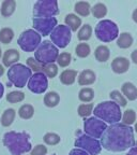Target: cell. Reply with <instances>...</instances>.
<instances>
[{"mask_svg":"<svg viewBox=\"0 0 137 155\" xmlns=\"http://www.w3.org/2000/svg\"><path fill=\"white\" fill-rule=\"evenodd\" d=\"M78 98L83 102H90L94 98V91L90 87H84L79 91Z\"/></svg>","mask_w":137,"mask_h":155,"instance_id":"cell-31","label":"cell"},{"mask_svg":"<svg viewBox=\"0 0 137 155\" xmlns=\"http://www.w3.org/2000/svg\"><path fill=\"white\" fill-rule=\"evenodd\" d=\"M14 38V31L12 28L10 27H5V28L0 29V42L3 44H9L12 42Z\"/></svg>","mask_w":137,"mask_h":155,"instance_id":"cell-27","label":"cell"},{"mask_svg":"<svg viewBox=\"0 0 137 155\" xmlns=\"http://www.w3.org/2000/svg\"><path fill=\"white\" fill-rule=\"evenodd\" d=\"M121 92L125 99L131 100V101L137 99V88L133 83L125 82L121 87Z\"/></svg>","mask_w":137,"mask_h":155,"instance_id":"cell-17","label":"cell"},{"mask_svg":"<svg viewBox=\"0 0 137 155\" xmlns=\"http://www.w3.org/2000/svg\"><path fill=\"white\" fill-rule=\"evenodd\" d=\"M51 42L58 48H64L70 43L72 38V31L65 25H57L51 32Z\"/></svg>","mask_w":137,"mask_h":155,"instance_id":"cell-9","label":"cell"},{"mask_svg":"<svg viewBox=\"0 0 137 155\" xmlns=\"http://www.w3.org/2000/svg\"><path fill=\"white\" fill-rule=\"evenodd\" d=\"M109 96H111V101L117 104L119 107H125L126 104H128V101H126V99L124 98V96H123L119 91H113V92H111Z\"/></svg>","mask_w":137,"mask_h":155,"instance_id":"cell-32","label":"cell"},{"mask_svg":"<svg viewBox=\"0 0 137 155\" xmlns=\"http://www.w3.org/2000/svg\"><path fill=\"white\" fill-rule=\"evenodd\" d=\"M91 13L96 18H103L107 14V8L104 3H96L91 8Z\"/></svg>","mask_w":137,"mask_h":155,"instance_id":"cell-30","label":"cell"},{"mask_svg":"<svg viewBox=\"0 0 137 155\" xmlns=\"http://www.w3.org/2000/svg\"><path fill=\"white\" fill-rule=\"evenodd\" d=\"M16 10V1L15 0H5L1 3L0 12L3 17H10L14 14Z\"/></svg>","mask_w":137,"mask_h":155,"instance_id":"cell-19","label":"cell"},{"mask_svg":"<svg viewBox=\"0 0 137 155\" xmlns=\"http://www.w3.org/2000/svg\"><path fill=\"white\" fill-rule=\"evenodd\" d=\"M33 28L40 36H48L51 35L55 27L57 26L58 22L56 17H47V18H41V17H33L32 19Z\"/></svg>","mask_w":137,"mask_h":155,"instance_id":"cell-12","label":"cell"},{"mask_svg":"<svg viewBox=\"0 0 137 155\" xmlns=\"http://www.w3.org/2000/svg\"><path fill=\"white\" fill-rule=\"evenodd\" d=\"M42 72L46 75V78L53 79L58 74V66L55 64H48V65L43 66V71Z\"/></svg>","mask_w":137,"mask_h":155,"instance_id":"cell-37","label":"cell"},{"mask_svg":"<svg viewBox=\"0 0 137 155\" xmlns=\"http://www.w3.org/2000/svg\"><path fill=\"white\" fill-rule=\"evenodd\" d=\"M3 144L12 155H24L32 150L30 137L26 133L8 131L3 135Z\"/></svg>","mask_w":137,"mask_h":155,"instance_id":"cell-2","label":"cell"},{"mask_svg":"<svg viewBox=\"0 0 137 155\" xmlns=\"http://www.w3.org/2000/svg\"><path fill=\"white\" fill-rule=\"evenodd\" d=\"M3 94H5V86L2 85V83L0 82V99L2 98Z\"/></svg>","mask_w":137,"mask_h":155,"instance_id":"cell-44","label":"cell"},{"mask_svg":"<svg viewBox=\"0 0 137 155\" xmlns=\"http://www.w3.org/2000/svg\"><path fill=\"white\" fill-rule=\"evenodd\" d=\"M59 13L58 2L56 0H39L33 5V16L47 18L54 17Z\"/></svg>","mask_w":137,"mask_h":155,"instance_id":"cell-8","label":"cell"},{"mask_svg":"<svg viewBox=\"0 0 137 155\" xmlns=\"http://www.w3.org/2000/svg\"><path fill=\"white\" fill-rule=\"evenodd\" d=\"M118 35V26L109 19H103L95 27V36L102 42H111Z\"/></svg>","mask_w":137,"mask_h":155,"instance_id":"cell-6","label":"cell"},{"mask_svg":"<svg viewBox=\"0 0 137 155\" xmlns=\"http://www.w3.org/2000/svg\"><path fill=\"white\" fill-rule=\"evenodd\" d=\"M64 23L65 26H67L71 29V31H77V29H79L82 27V19L78 17L76 14L70 13L64 17Z\"/></svg>","mask_w":137,"mask_h":155,"instance_id":"cell-18","label":"cell"},{"mask_svg":"<svg viewBox=\"0 0 137 155\" xmlns=\"http://www.w3.org/2000/svg\"><path fill=\"white\" fill-rule=\"evenodd\" d=\"M77 77V71L76 70H71V69H67V70L62 71L60 74V82L64 85H72L75 82Z\"/></svg>","mask_w":137,"mask_h":155,"instance_id":"cell-21","label":"cell"},{"mask_svg":"<svg viewBox=\"0 0 137 155\" xmlns=\"http://www.w3.org/2000/svg\"><path fill=\"white\" fill-rule=\"evenodd\" d=\"M93 112V104H83L78 107V114L82 117H88Z\"/></svg>","mask_w":137,"mask_h":155,"instance_id":"cell-38","label":"cell"},{"mask_svg":"<svg viewBox=\"0 0 137 155\" xmlns=\"http://www.w3.org/2000/svg\"><path fill=\"white\" fill-rule=\"evenodd\" d=\"M34 114V108L29 104H23L18 109V115L23 120H30Z\"/></svg>","mask_w":137,"mask_h":155,"instance_id":"cell-26","label":"cell"},{"mask_svg":"<svg viewBox=\"0 0 137 155\" xmlns=\"http://www.w3.org/2000/svg\"><path fill=\"white\" fill-rule=\"evenodd\" d=\"M95 73L92 70L89 69H86V70H83L82 72L78 75V84L82 85V86H87V85H91L95 82Z\"/></svg>","mask_w":137,"mask_h":155,"instance_id":"cell-16","label":"cell"},{"mask_svg":"<svg viewBox=\"0 0 137 155\" xmlns=\"http://www.w3.org/2000/svg\"><path fill=\"white\" fill-rule=\"evenodd\" d=\"M101 147L111 152H123L134 148V133L131 126L122 123L111 124L101 136Z\"/></svg>","mask_w":137,"mask_h":155,"instance_id":"cell-1","label":"cell"},{"mask_svg":"<svg viewBox=\"0 0 137 155\" xmlns=\"http://www.w3.org/2000/svg\"><path fill=\"white\" fill-rule=\"evenodd\" d=\"M47 154V148L44 144H38L36 145L31 151L30 155H46Z\"/></svg>","mask_w":137,"mask_h":155,"instance_id":"cell-40","label":"cell"},{"mask_svg":"<svg viewBox=\"0 0 137 155\" xmlns=\"http://www.w3.org/2000/svg\"><path fill=\"white\" fill-rule=\"evenodd\" d=\"M132 18L133 21H134L135 23L137 24V9H135L134 11H133V14H132Z\"/></svg>","mask_w":137,"mask_h":155,"instance_id":"cell-45","label":"cell"},{"mask_svg":"<svg viewBox=\"0 0 137 155\" xmlns=\"http://www.w3.org/2000/svg\"><path fill=\"white\" fill-rule=\"evenodd\" d=\"M43 66L44 65L38 63V61L34 59V57H29L28 59H27V67L30 68V70L31 71L33 70L34 73L36 72H42V71H43Z\"/></svg>","mask_w":137,"mask_h":155,"instance_id":"cell-39","label":"cell"},{"mask_svg":"<svg viewBox=\"0 0 137 155\" xmlns=\"http://www.w3.org/2000/svg\"><path fill=\"white\" fill-rule=\"evenodd\" d=\"M135 131L137 133V122H136V124H135Z\"/></svg>","mask_w":137,"mask_h":155,"instance_id":"cell-48","label":"cell"},{"mask_svg":"<svg viewBox=\"0 0 137 155\" xmlns=\"http://www.w3.org/2000/svg\"><path fill=\"white\" fill-rule=\"evenodd\" d=\"M5 67H3V65L0 64V77H2V75L5 74Z\"/></svg>","mask_w":137,"mask_h":155,"instance_id":"cell-46","label":"cell"},{"mask_svg":"<svg viewBox=\"0 0 137 155\" xmlns=\"http://www.w3.org/2000/svg\"><path fill=\"white\" fill-rule=\"evenodd\" d=\"M42 38L34 29H27L19 36L17 43L24 52H33L41 44Z\"/></svg>","mask_w":137,"mask_h":155,"instance_id":"cell-7","label":"cell"},{"mask_svg":"<svg viewBox=\"0 0 137 155\" xmlns=\"http://www.w3.org/2000/svg\"><path fill=\"white\" fill-rule=\"evenodd\" d=\"M107 128V124L96 117H88L84 121V130L87 136L92 138H101V136Z\"/></svg>","mask_w":137,"mask_h":155,"instance_id":"cell-11","label":"cell"},{"mask_svg":"<svg viewBox=\"0 0 137 155\" xmlns=\"http://www.w3.org/2000/svg\"><path fill=\"white\" fill-rule=\"evenodd\" d=\"M2 57V50H1V48H0V58Z\"/></svg>","mask_w":137,"mask_h":155,"instance_id":"cell-47","label":"cell"},{"mask_svg":"<svg viewBox=\"0 0 137 155\" xmlns=\"http://www.w3.org/2000/svg\"><path fill=\"white\" fill-rule=\"evenodd\" d=\"M92 113H94L96 119L101 120L104 123H109L111 125L119 123L122 116L120 107L111 100L99 104L94 108V111Z\"/></svg>","mask_w":137,"mask_h":155,"instance_id":"cell-3","label":"cell"},{"mask_svg":"<svg viewBox=\"0 0 137 155\" xmlns=\"http://www.w3.org/2000/svg\"><path fill=\"white\" fill-rule=\"evenodd\" d=\"M69 155H89L88 153L86 152V151L82 150V149H73V150H71V152L69 153Z\"/></svg>","mask_w":137,"mask_h":155,"instance_id":"cell-41","label":"cell"},{"mask_svg":"<svg viewBox=\"0 0 137 155\" xmlns=\"http://www.w3.org/2000/svg\"><path fill=\"white\" fill-rule=\"evenodd\" d=\"M59 55V50L55 46L51 41L45 40L41 42L38 48L34 52V59L42 65H48V64H55Z\"/></svg>","mask_w":137,"mask_h":155,"instance_id":"cell-5","label":"cell"},{"mask_svg":"<svg viewBox=\"0 0 137 155\" xmlns=\"http://www.w3.org/2000/svg\"><path fill=\"white\" fill-rule=\"evenodd\" d=\"M32 71L24 64H15L11 66L8 70V79L10 84H13L18 88H23L26 86L29 79L31 78Z\"/></svg>","mask_w":137,"mask_h":155,"instance_id":"cell-4","label":"cell"},{"mask_svg":"<svg viewBox=\"0 0 137 155\" xmlns=\"http://www.w3.org/2000/svg\"><path fill=\"white\" fill-rule=\"evenodd\" d=\"M29 91L34 94H43L48 87V80L46 75L42 72H36L31 75L27 83Z\"/></svg>","mask_w":137,"mask_h":155,"instance_id":"cell-13","label":"cell"},{"mask_svg":"<svg viewBox=\"0 0 137 155\" xmlns=\"http://www.w3.org/2000/svg\"><path fill=\"white\" fill-rule=\"evenodd\" d=\"M60 102V95L57 92H48L44 96V104L48 108H55Z\"/></svg>","mask_w":137,"mask_h":155,"instance_id":"cell-22","label":"cell"},{"mask_svg":"<svg viewBox=\"0 0 137 155\" xmlns=\"http://www.w3.org/2000/svg\"><path fill=\"white\" fill-rule=\"evenodd\" d=\"M75 12L77 13L80 16H88L91 12V7H90L89 2H86V1H78V2L75 3L74 7Z\"/></svg>","mask_w":137,"mask_h":155,"instance_id":"cell-25","label":"cell"},{"mask_svg":"<svg viewBox=\"0 0 137 155\" xmlns=\"http://www.w3.org/2000/svg\"><path fill=\"white\" fill-rule=\"evenodd\" d=\"M15 117H16V111L13 108H9L3 111L1 119H0V123L3 127H10L14 122Z\"/></svg>","mask_w":137,"mask_h":155,"instance_id":"cell-20","label":"cell"},{"mask_svg":"<svg viewBox=\"0 0 137 155\" xmlns=\"http://www.w3.org/2000/svg\"><path fill=\"white\" fill-rule=\"evenodd\" d=\"M92 35V27L89 24H86L82 26L77 32V38L79 41H88L91 38Z\"/></svg>","mask_w":137,"mask_h":155,"instance_id":"cell-28","label":"cell"},{"mask_svg":"<svg viewBox=\"0 0 137 155\" xmlns=\"http://www.w3.org/2000/svg\"><path fill=\"white\" fill-rule=\"evenodd\" d=\"M5 99L10 104H18L25 99V94L20 91H13L5 96Z\"/></svg>","mask_w":137,"mask_h":155,"instance_id":"cell-29","label":"cell"},{"mask_svg":"<svg viewBox=\"0 0 137 155\" xmlns=\"http://www.w3.org/2000/svg\"><path fill=\"white\" fill-rule=\"evenodd\" d=\"M130 68V61L125 57H116L111 61V69L115 73L122 74L125 73Z\"/></svg>","mask_w":137,"mask_h":155,"instance_id":"cell-14","label":"cell"},{"mask_svg":"<svg viewBox=\"0 0 137 155\" xmlns=\"http://www.w3.org/2000/svg\"><path fill=\"white\" fill-rule=\"evenodd\" d=\"M135 145H136V148H137V141H135Z\"/></svg>","mask_w":137,"mask_h":155,"instance_id":"cell-49","label":"cell"},{"mask_svg":"<svg viewBox=\"0 0 137 155\" xmlns=\"http://www.w3.org/2000/svg\"><path fill=\"white\" fill-rule=\"evenodd\" d=\"M131 59L133 61V63L137 65V50H134L131 54Z\"/></svg>","mask_w":137,"mask_h":155,"instance_id":"cell-42","label":"cell"},{"mask_svg":"<svg viewBox=\"0 0 137 155\" xmlns=\"http://www.w3.org/2000/svg\"><path fill=\"white\" fill-rule=\"evenodd\" d=\"M121 119H122V124L130 126L132 124H134L135 121H136V113H135L134 110L129 109L126 111H124L123 115L121 116Z\"/></svg>","mask_w":137,"mask_h":155,"instance_id":"cell-33","label":"cell"},{"mask_svg":"<svg viewBox=\"0 0 137 155\" xmlns=\"http://www.w3.org/2000/svg\"><path fill=\"white\" fill-rule=\"evenodd\" d=\"M19 58H20V55H19V52L17 50H15V48H9L2 55L3 67L10 68L11 66L17 64V61H19Z\"/></svg>","mask_w":137,"mask_h":155,"instance_id":"cell-15","label":"cell"},{"mask_svg":"<svg viewBox=\"0 0 137 155\" xmlns=\"http://www.w3.org/2000/svg\"><path fill=\"white\" fill-rule=\"evenodd\" d=\"M133 44V37L130 32H122L117 40V45L120 48H129Z\"/></svg>","mask_w":137,"mask_h":155,"instance_id":"cell-24","label":"cell"},{"mask_svg":"<svg viewBox=\"0 0 137 155\" xmlns=\"http://www.w3.org/2000/svg\"><path fill=\"white\" fill-rule=\"evenodd\" d=\"M90 52H91L90 46H89V44H87V43H79L76 46V48H75V53L80 58H85V57H87V56H89Z\"/></svg>","mask_w":137,"mask_h":155,"instance_id":"cell-36","label":"cell"},{"mask_svg":"<svg viewBox=\"0 0 137 155\" xmlns=\"http://www.w3.org/2000/svg\"><path fill=\"white\" fill-rule=\"evenodd\" d=\"M43 140L47 145H57L58 143L60 142L61 138L60 136L57 135L56 133H47L44 135Z\"/></svg>","mask_w":137,"mask_h":155,"instance_id":"cell-35","label":"cell"},{"mask_svg":"<svg viewBox=\"0 0 137 155\" xmlns=\"http://www.w3.org/2000/svg\"><path fill=\"white\" fill-rule=\"evenodd\" d=\"M126 155H137V148H131V150L129 151V153Z\"/></svg>","mask_w":137,"mask_h":155,"instance_id":"cell-43","label":"cell"},{"mask_svg":"<svg viewBox=\"0 0 137 155\" xmlns=\"http://www.w3.org/2000/svg\"><path fill=\"white\" fill-rule=\"evenodd\" d=\"M56 61H57L59 67H67L71 64V61H72V56H71V54L69 52H63V53L58 55V58Z\"/></svg>","mask_w":137,"mask_h":155,"instance_id":"cell-34","label":"cell"},{"mask_svg":"<svg viewBox=\"0 0 137 155\" xmlns=\"http://www.w3.org/2000/svg\"><path fill=\"white\" fill-rule=\"evenodd\" d=\"M74 145L77 149H82V150L86 151L89 155H99L102 151L100 141L87 135H83L78 137L75 140Z\"/></svg>","mask_w":137,"mask_h":155,"instance_id":"cell-10","label":"cell"},{"mask_svg":"<svg viewBox=\"0 0 137 155\" xmlns=\"http://www.w3.org/2000/svg\"><path fill=\"white\" fill-rule=\"evenodd\" d=\"M94 56H95L96 61H99L100 63H105L108 61L109 56H111V51L107 46L100 45L96 48L95 52H94Z\"/></svg>","mask_w":137,"mask_h":155,"instance_id":"cell-23","label":"cell"}]
</instances>
